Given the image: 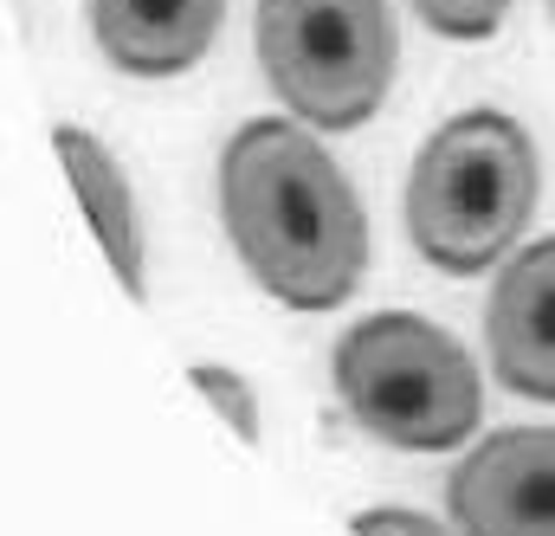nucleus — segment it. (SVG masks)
I'll return each mask as SVG.
<instances>
[{"label":"nucleus","mask_w":555,"mask_h":536,"mask_svg":"<svg viewBox=\"0 0 555 536\" xmlns=\"http://www.w3.org/2000/svg\"><path fill=\"white\" fill-rule=\"evenodd\" d=\"M220 220L284 310H336L369 271L356 181L291 117H259L220 149Z\"/></svg>","instance_id":"1"},{"label":"nucleus","mask_w":555,"mask_h":536,"mask_svg":"<svg viewBox=\"0 0 555 536\" xmlns=\"http://www.w3.org/2000/svg\"><path fill=\"white\" fill-rule=\"evenodd\" d=\"M543 168L537 142L504 111H465L426 136L408 175V233L426 266L472 278L491 271L530 227Z\"/></svg>","instance_id":"2"},{"label":"nucleus","mask_w":555,"mask_h":536,"mask_svg":"<svg viewBox=\"0 0 555 536\" xmlns=\"http://www.w3.org/2000/svg\"><path fill=\"white\" fill-rule=\"evenodd\" d=\"M336 395L349 420L395 452H452L478 433L485 382L465 343L414 310L362 317L336 343Z\"/></svg>","instance_id":"3"},{"label":"nucleus","mask_w":555,"mask_h":536,"mask_svg":"<svg viewBox=\"0 0 555 536\" xmlns=\"http://www.w3.org/2000/svg\"><path fill=\"white\" fill-rule=\"evenodd\" d=\"M388 0H259V65L278 104L317 130H362L395 85Z\"/></svg>","instance_id":"4"},{"label":"nucleus","mask_w":555,"mask_h":536,"mask_svg":"<svg viewBox=\"0 0 555 536\" xmlns=\"http://www.w3.org/2000/svg\"><path fill=\"white\" fill-rule=\"evenodd\" d=\"M446 511L465 536H555V426L478 439L446 485Z\"/></svg>","instance_id":"5"},{"label":"nucleus","mask_w":555,"mask_h":536,"mask_svg":"<svg viewBox=\"0 0 555 536\" xmlns=\"http://www.w3.org/2000/svg\"><path fill=\"white\" fill-rule=\"evenodd\" d=\"M485 343L491 375L511 395L555 401V240H537L517 259H504L485 304Z\"/></svg>","instance_id":"6"},{"label":"nucleus","mask_w":555,"mask_h":536,"mask_svg":"<svg viewBox=\"0 0 555 536\" xmlns=\"http://www.w3.org/2000/svg\"><path fill=\"white\" fill-rule=\"evenodd\" d=\"M227 0H91L98 52L130 78H175L220 39Z\"/></svg>","instance_id":"7"},{"label":"nucleus","mask_w":555,"mask_h":536,"mask_svg":"<svg viewBox=\"0 0 555 536\" xmlns=\"http://www.w3.org/2000/svg\"><path fill=\"white\" fill-rule=\"evenodd\" d=\"M52 149H59V162H65V175L78 188V207L98 227L117 278L130 284V297H142V214H137V194H130L124 168H117V155L91 130H72V124L52 130Z\"/></svg>","instance_id":"8"},{"label":"nucleus","mask_w":555,"mask_h":536,"mask_svg":"<svg viewBox=\"0 0 555 536\" xmlns=\"http://www.w3.org/2000/svg\"><path fill=\"white\" fill-rule=\"evenodd\" d=\"M194 388L220 407V420H227L240 439H259V395H253L246 375H233V369H220V362H194Z\"/></svg>","instance_id":"9"},{"label":"nucleus","mask_w":555,"mask_h":536,"mask_svg":"<svg viewBox=\"0 0 555 536\" xmlns=\"http://www.w3.org/2000/svg\"><path fill=\"white\" fill-rule=\"evenodd\" d=\"M414 13L446 39H491L511 13V0H414Z\"/></svg>","instance_id":"10"},{"label":"nucleus","mask_w":555,"mask_h":536,"mask_svg":"<svg viewBox=\"0 0 555 536\" xmlns=\"http://www.w3.org/2000/svg\"><path fill=\"white\" fill-rule=\"evenodd\" d=\"M356 536H452L439 518H420V511H362Z\"/></svg>","instance_id":"11"},{"label":"nucleus","mask_w":555,"mask_h":536,"mask_svg":"<svg viewBox=\"0 0 555 536\" xmlns=\"http://www.w3.org/2000/svg\"><path fill=\"white\" fill-rule=\"evenodd\" d=\"M550 7H555V0H550Z\"/></svg>","instance_id":"12"}]
</instances>
